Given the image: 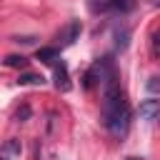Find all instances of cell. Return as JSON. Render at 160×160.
<instances>
[{
    "label": "cell",
    "mask_w": 160,
    "mask_h": 160,
    "mask_svg": "<svg viewBox=\"0 0 160 160\" xmlns=\"http://www.w3.org/2000/svg\"><path fill=\"white\" fill-rule=\"evenodd\" d=\"M152 52H155V55L160 52V32H155V35H152Z\"/></svg>",
    "instance_id": "8fae6325"
},
{
    "label": "cell",
    "mask_w": 160,
    "mask_h": 160,
    "mask_svg": "<svg viewBox=\"0 0 160 160\" xmlns=\"http://www.w3.org/2000/svg\"><path fill=\"white\" fill-rule=\"evenodd\" d=\"M95 72H98V80L102 82V125L108 128L110 135L122 138L130 128V105H128L125 90L120 88L118 72L108 58L95 65Z\"/></svg>",
    "instance_id": "6da1fadb"
},
{
    "label": "cell",
    "mask_w": 160,
    "mask_h": 160,
    "mask_svg": "<svg viewBox=\"0 0 160 160\" xmlns=\"http://www.w3.org/2000/svg\"><path fill=\"white\" fill-rule=\"evenodd\" d=\"M138 112H140L142 120H155V118H160V100H142L140 108H138Z\"/></svg>",
    "instance_id": "3957f363"
},
{
    "label": "cell",
    "mask_w": 160,
    "mask_h": 160,
    "mask_svg": "<svg viewBox=\"0 0 160 160\" xmlns=\"http://www.w3.org/2000/svg\"><path fill=\"white\" fill-rule=\"evenodd\" d=\"M80 30H82V28H80V22H78V20H72V22H70V25H68V28L60 32V38H58V40H60V48H65V45H72V42L78 40Z\"/></svg>",
    "instance_id": "277c9868"
},
{
    "label": "cell",
    "mask_w": 160,
    "mask_h": 160,
    "mask_svg": "<svg viewBox=\"0 0 160 160\" xmlns=\"http://www.w3.org/2000/svg\"><path fill=\"white\" fill-rule=\"evenodd\" d=\"M155 2H160V0H155Z\"/></svg>",
    "instance_id": "5bb4252c"
},
{
    "label": "cell",
    "mask_w": 160,
    "mask_h": 160,
    "mask_svg": "<svg viewBox=\"0 0 160 160\" xmlns=\"http://www.w3.org/2000/svg\"><path fill=\"white\" fill-rule=\"evenodd\" d=\"M148 90H150V92H160V78H158V75H155V78H150Z\"/></svg>",
    "instance_id": "30bf717a"
},
{
    "label": "cell",
    "mask_w": 160,
    "mask_h": 160,
    "mask_svg": "<svg viewBox=\"0 0 160 160\" xmlns=\"http://www.w3.org/2000/svg\"><path fill=\"white\" fill-rule=\"evenodd\" d=\"M55 88L62 90V92L70 90V75H68V65H65V62L55 65Z\"/></svg>",
    "instance_id": "5b68a950"
},
{
    "label": "cell",
    "mask_w": 160,
    "mask_h": 160,
    "mask_svg": "<svg viewBox=\"0 0 160 160\" xmlns=\"http://www.w3.org/2000/svg\"><path fill=\"white\" fill-rule=\"evenodd\" d=\"M90 12H130L135 0H90Z\"/></svg>",
    "instance_id": "7a4b0ae2"
},
{
    "label": "cell",
    "mask_w": 160,
    "mask_h": 160,
    "mask_svg": "<svg viewBox=\"0 0 160 160\" xmlns=\"http://www.w3.org/2000/svg\"><path fill=\"white\" fill-rule=\"evenodd\" d=\"M58 58H60V48H40L38 50V60H42V62H52Z\"/></svg>",
    "instance_id": "8992f818"
},
{
    "label": "cell",
    "mask_w": 160,
    "mask_h": 160,
    "mask_svg": "<svg viewBox=\"0 0 160 160\" xmlns=\"http://www.w3.org/2000/svg\"><path fill=\"white\" fill-rule=\"evenodd\" d=\"M5 65H8V68H25L28 60H25L22 55H8V58H5Z\"/></svg>",
    "instance_id": "ba28073f"
},
{
    "label": "cell",
    "mask_w": 160,
    "mask_h": 160,
    "mask_svg": "<svg viewBox=\"0 0 160 160\" xmlns=\"http://www.w3.org/2000/svg\"><path fill=\"white\" fill-rule=\"evenodd\" d=\"M2 160H10V155H8V152H5V155H2Z\"/></svg>",
    "instance_id": "4fadbf2b"
},
{
    "label": "cell",
    "mask_w": 160,
    "mask_h": 160,
    "mask_svg": "<svg viewBox=\"0 0 160 160\" xmlns=\"http://www.w3.org/2000/svg\"><path fill=\"white\" fill-rule=\"evenodd\" d=\"M28 115H30V108H28V105H25V108H22V110H18V115H15V118H18V120H25V118H28Z\"/></svg>",
    "instance_id": "7c38bea8"
},
{
    "label": "cell",
    "mask_w": 160,
    "mask_h": 160,
    "mask_svg": "<svg viewBox=\"0 0 160 160\" xmlns=\"http://www.w3.org/2000/svg\"><path fill=\"white\" fill-rule=\"evenodd\" d=\"M42 75H38V72H20L18 75V82L20 85H42Z\"/></svg>",
    "instance_id": "52a82bcc"
},
{
    "label": "cell",
    "mask_w": 160,
    "mask_h": 160,
    "mask_svg": "<svg viewBox=\"0 0 160 160\" xmlns=\"http://www.w3.org/2000/svg\"><path fill=\"white\" fill-rule=\"evenodd\" d=\"M115 38H118V48L122 50L125 45H128V30L122 28V30H115Z\"/></svg>",
    "instance_id": "9c48e42d"
}]
</instances>
